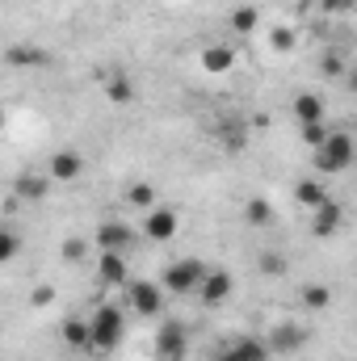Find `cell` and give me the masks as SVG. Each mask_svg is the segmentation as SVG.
<instances>
[{"label":"cell","instance_id":"cell-1","mask_svg":"<svg viewBox=\"0 0 357 361\" xmlns=\"http://www.w3.org/2000/svg\"><path fill=\"white\" fill-rule=\"evenodd\" d=\"M349 164H353V139H349L345 130L328 135V143L315 147V169H320V173H345Z\"/></svg>","mask_w":357,"mask_h":361},{"label":"cell","instance_id":"cell-2","mask_svg":"<svg viewBox=\"0 0 357 361\" xmlns=\"http://www.w3.org/2000/svg\"><path fill=\"white\" fill-rule=\"evenodd\" d=\"M89 324H92V349H101V353H105V349H114V345L122 341V311H118V307H109V302H105Z\"/></svg>","mask_w":357,"mask_h":361},{"label":"cell","instance_id":"cell-3","mask_svg":"<svg viewBox=\"0 0 357 361\" xmlns=\"http://www.w3.org/2000/svg\"><path fill=\"white\" fill-rule=\"evenodd\" d=\"M206 265L202 261H177V265H169L164 269V286L173 290V294H189V290H198L202 281H206Z\"/></svg>","mask_w":357,"mask_h":361},{"label":"cell","instance_id":"cell-4","mask_svg":"<svg viewBox=\"0 0 357 361\" xmlns=\"http://www.w3.org/2000/svg\"><path fill=\"white\" fill-rule=\"evenodd\" d=\"M185 349H189L185 328H181L177 319H164L160 332H156V357L160 361H185Z\"/></svg>","mask_w":357,"mask_h":361},{"label":"cell","instance_id":"cell-5","mask_svg":"<svg viewBox=\"0 0 357 361\" xmlns=\"http://www.w3.org/2000/svg\"><path fill=\"white\" fill-rule=\"evenodd\" d=\"M126 298H131V311L135 315H160V307H164V294L152 281H131L126 286Z\"/></svg>","mask_w":357,"mask_h":361},{"label":"cell","instance_id":"cell-6","mask_svg":"<svg viewBox=\"0 0 357 361\" xmlns=\"http://www.w3.org/2000/svg\"><path fill=\"white\" fill-rule=\"evenodd\" d=\"M92 244H97L101 252H126V248L135 244V231L122 227V223H101L97 235H92Z\"/></svg>","mask_w":357,"mask_h":361},{"label":"cell","instance_id":"cell-7","mask_svg":"<svg viewBox=\"0 0 357 361\" xmlns=\"http://www.w3.org/2000/svg\"><path fill=\"white\" fill-rule=\"evenodd\" d=\"M231 290H236V281H231V273H223V269H210L206 281L198 286V294H202L206 307H219L223 298H231Z\"/></svg>","mask_w":357,"mask_h":361},{"label":"cell","instance_id":"cell-8","mask_svg":"<svg viewBox=\"0 0 357 361\" xmlns=\"http://www.w3.org/2000/svg\"><path fill=\"white\" fill-rule=\"evenodd\" d=\"M97 281H101V286H131L126 257H122V252H101V261H97Z\"/></svg>","mask_w":357,"mask_h":361},{"label":"cell","instance_id":"cell-9","mask_svg":"<svg viewBox=\"0 0 357 361\" xmlns=\"http://www.w3.org/2000/svg\"><path fill=\"white\" fill-rule=\"evenodd\" d=\"M231 68H236V47H227V42L202 47V72H210V76H223V72H231Z\"/></svg>","mask_w":357,"mask_h":361},{"label":"cell","instance_id":"cell-10","mask_svg":"<svg viewBox=\"0 0 357 361\" xmlns=\"http://www.w3.org/2000/svg\"><path fill=\"white\" fill-rule=\"evenodd\" d=\"M147 240H156V244H169L173 235H177V214L173 210H164V206H156V210H147Z\"/></svg>","mask_w":357,"mask_h":361},{"label":"cell","instance_id":"cell-11","mask_svg":"<svg viewBox=\"0 0 357 361\" xmlns=\"http://www.w3.org/2000/svg\"><path fill=\"white\" fill-rule=\"evenodd\" d=\"M80 173H85V160H80V152L63 147V152H55V156H51V180H76Z\"/></svg>","mask_w":357,"mask_h":361},{"label":"cell","instance_id":"cell-12","mask_svg":"<svg viewBox=\"0 0 357 361\" xmlns=\"http://www.w3.org/2000/svg\"><path fill=\"white\" fill-rule=\"evenodd\" d=\"M303 341H307V332L294 328V324H282V328L269 332V349L273 353H294V349H303Z\"/></svg>","mask_w":357,"mask_h":361},{"label":"cell","instance_id":"cell-13","mask_svg":"<svg viewBox=\"0 0 357 361\" xmlns=\"http://www.w3.org/2000/svg\"><path fill=\"white\" fill-rule=\"evenodd\" d=\"M294 118H298V126L320 122V118H324V101H320L315 92H298V97H294Z\"/></svg>","mask_w":357,"mask_h":361},{"label":"cell","instance_id":"cell-14","mask_svg":"<svg viewBox=\"0 0 357 361\" xmlns=\"http://www.w3.org/2000/svg\"><path fill=\"white\" fill-rule=\"evenodd\" d=\"M341 202H324L320 210H315V235H332L337 227H341Z\"/></svg>","mask_w":357,"mask_h":361},{"label":"cell","instance_id":"cell-15","mask_svg":"<svg viewBox=\"0 0 357 361\" xmlns=\"http://www.w3.org/2000/svg\"><path fill=\"white\" fill-rule=\"evenodd\" d=\"M231 349L240 353L244 361H269V341H257V336H240V341H231Z\"/></svg>","mask_w":357,"mask_h":361},{"label":"cell","instance_id":"cell-16","mask_svg":"<svg viewBox=\"0 0 357 361\" xmlns=\"http://www.w3.org/2000/svg\"><path fill=\"white\" fill-rule=\"evenodd\" d=\"M63 341H68L72 349H92V324H85V319H68V324H63Z\"/></svg>","mask_w":357,"mask_h":361},{"label":"cell","instance_id":"cell-17","mask_svg":"<svg viewBox=\"0 0 357 361\" xmlns=\"http://www.w3.org/2000/svg\"><path fill=\"white\" fill-rule=\"evenodd\" d=\"M298 298H303V307H307V311H324V307L332 302V290H328V286H320V281H311V286H303V294H298Z\"/></svg>","mask_w":357,"mask_h":361},{"label":"cell","instance_id":"cell-18","mask_svg":"<svg viewBox=\"0 0 357 361\" xmlns=\"http://www.w3.org/2000/svg\"><path fill=\"white\" fill-rule=\"evenodd\" d=\"M105 92H109V101L126 105V101H135V80H126L122 72H114V76L105 80Z\"/></svg>","mask_w":357,"mask_h":361},{"label":"cell","instance_id":"cell-19","mask_svg":"<svg viewBox=\"0 0 357 361\" xmlns=\"http://www.w3.org/2000/svg\"><path fill=\"white\" fill-rule=\"evenodd\" d=\"M223 147L227 152H244L248 147V126L244 122H223Z\"/></svg>","mask_w":357,"mask_h":361},{"label":"cell","instance_id":"cell-20","mask_svg":"<svg viewBox=\"0 0 357 361\" xmlns=\"http://www.w3.org/2000/svg\"><path fill=\"white\" fill-rule=\"evenodd\" d=\"M294 197H298L303 206H311V210H320V206L328 202V197H324V185H320V180H298Z\"/></svg>","mask_w":357,"mask_h":361},{"label":"cell","instance_id":"cell-21","mask_svg":"<svg viewBox=\"0 0 357 361\" xmlns=\"http://www.w3.org/2000/svg\"><path fill=\"white\" fill-rule=\"evenodd\" d=\"M244 219H248L253 227H269V223H273V206H269L265 197H253V202L244 206Z\"/></svg>","mask_w":357,"mask_h":361},{"label":"cell","instance_id":"cell-22","mask_svg":"<svg viewBox=\"0 0 357 361\" xmlns=\"http://www.w3.org/2000/svg\"><path fill=\"white\" fill-rule=\"evenodd\" d=\"M126 197H131V206H139V210H156V189H152L147 180H135Z\"/></svg>","mask_w":357,"mask_h":361},{"label":"cell","instance_id":"cell-23","mask_svg":"<svg viewBox=\"0 0 357 361\" xmlns=\"http://www.w3.org/2000/svg\"><path fill=\"white\" fill-rule=\"evenodd\" d=\"M8 63H17V68H38V63H47V55L42 51H25V47H8V55H4Z\"/></svg>","mask_w":357,"mask_h":361},{"label":"cell","instance_id":"cell-24","mask_svg":"<svg viewBox=\"0 0 357 361\" xmlns=\"http://www.w3.org/2000/svg\"><path fill=\"white\" fill-rule=\"evenodd\" d=\"M47 189H51V180H42V177H30V173L17 177V193L21 197H34L38 202V197H47Z\"/></svg>","mask_w":357,"mask_h":361},{"label":"cell","instance_id":"cell-25","mask_svg":"<svg viewBox=\"0 0 357 361\" xmlns=\"http://www.w3.org/2000/svg\"><path fill=\"white\" fill-rule=\"evenodd\" d=\"M231 25H236V34H253V30H257V8H253V4H240V8L231 13Z\"/></svg>","mask_w":357,"mask_h":361},{"label":"cell","instance_id":"cell-26","mask_svg":"<svg viewBox=\"0 0 357 361\" xmlns=\"http://www.w3.org/2000/svg\"><path fill=\"white\" fill-rule=\"evenodd\" d=\"M269 47L286 55V51L294 47V30H286V25H277V30H269Z\"/></svg>","mask_w":357,"mask_h":361},{"label":"cell","instance_id":"cell-27","mask_svg":"<svg viewBox=\"0 0 357 361\" xmlns=\"http://www.w3.org/2000/svg\"><path fill=\"white\" fill-rule=\"evenodd\" d=\"M303 143H307V147H324V143H328V130H324L320 122H311V126H303Z\"/></svg>","mask_w":357,"mask_h":361},{"label":"cell","instance_id":"cell-28","mask_svg":"<svg viewBox=\"0 0 357 361\" xmlns=\"http://www.w3.org/2000/svg\"><path fill=\"white\" fill-rule=\"evenodd\" d=\"M89 252V244L80 240V235H72V240H63V261H80Z\"/></svg>","mask_w":357,"mask_h":361},{"label":"cell","instance_id":"cell-29","mask_svg":"<svg viewBox=\"0 0 357 361\" xmlns=\"http://www.w3.org/2000/svg\"><path fill=\"white\" fill-rule=\"evenodd\" d=\"M17 257V231H4L0 235V261H13Z\"/></svg>","mask_w":357,"mask_h":361},{"label":"cell","instance_id":"cell-30","mask_svg":"<svg viewBox=\"0 0 357 361\" xmlns=\"http://www.w3.org/2000/svg\"><path fill=\"white\" fill-rule=\"evenodd\" d=\"M261 269H265V273H286V257H277V252H265V257H261Z\"/></svg>","mask_w":357,"mask_h":361},{"label":"cell","instance_id":"cell-31","mask_svg":"<svg viewBox=\"0 0 357 361\" xmlns=\"http://www.w3.org/2000/svg\"><path fill=\"white\" fill-rule=\"evenodd\" d=\"M320 72H324V76H341V72H345V63H341L337 55H324V63H320Z\"/></svg>","mask_w":357,"mask_h":361},{"label":"cell","instance_id":"cell-32","mask_svg":"<svg viewBox=\"0 0 357 361\" xmlns=\"http://www.w3.org/2000/svg\"><path fill=\"white\" fill-rule=\"evenodd\" d=\"M324 4V13H349L353 8V0H320Z\"/></svg>","mask_w":357,"mask_h":361},{"label":"cell","instance_id":"cell-33","mask_svg":"<svg viewBox=\"0 0 357 361\" xmlns=\"http://www.w3.org/2000/svg\"><path fill=\"white\" fill-rule=\"evenodd\" d=\"M51 298H55V290H51V286H38V290H34V307H47Z\"/></svg>","mask_w":357,"mask_h":361},{"label":"cell","instance_id":"cell-34","mask_svg":"<svg viewBox=\"0 0 357 361\" xmlns=\"http://www.w3.org/2000/svg\"><path fill=\"white\" fill-rule=\"evenodd\" d=\"M219 361H244V357H240V353H236V349H231V345H227V349H223V353H219Z\"/></svg>","mask_w":357,"mask_h":361},{"label":"cell","instance_id":"cell-35","mask_svg":"<svg viewBox=\"0 0 357 361\" xmlns=\"http://www.w3.org/2000/svg\"><path fill=\"white\" fill-rule=\"evenodd\" d=\"M349 85H353V92H357V72H353V76H349Z\"/></svg>","mask_w":357,"mask_h":361}]
</instances>
